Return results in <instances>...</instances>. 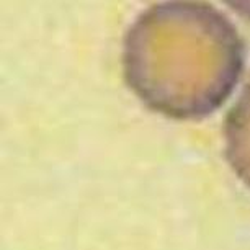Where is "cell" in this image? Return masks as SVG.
<instances>
[{
  "label": "cell",
  "mask_w": 250,
  "mask_h": 250,
  "mask_svg": "<svg viewBox=\"0 0 250 250\" xmlns=\"http://www.w3.org/2000/svg\"><path fill=\"white\" fill-rule=\"evenodd\" d=\"M244 43L234 25L201 2L160 3L131 26L123 69L146 105L177 120L216 111L237 85Z\"/></svg>",
  "instance_id": "1"
},
{
  "label": "cell",
  "mask_w": 250,
  "mask_h": 250,
  "mask_svg": "<svg viewBox=\"0 0 250 250\" xmlns=\"http://www.w3.org/2000/svg\"><path fill=\"white\" fill-rule=\"evenodd\" d=\"M224 144L230 168L250 188V80L228 113Z\"/></svg>",
  "instance_id": "2"
}]
</instances>
